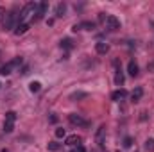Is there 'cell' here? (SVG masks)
<instances>
[{"label": "cell", "mask_w": 154, "mask_h": 152, "mask_svg": "<svg viewBox=\"0 0 154 152\" xmlns=\"http://www.w3.org/2000/svg\"><path fill=\"white\" fill-rule=\"evenodd\" d=\"M68 122L72 123V125H77V127H90V122L86 120V118H82L81 114H68Z\"/></svg>", "instance_id": "1"}, {"label": "cell", "mask_w": 154, "mask_h": 152, "mask_svg": "<svg viewBox=\"0 0 154 152\" xmlns=\"http://www.w3.org/2000/svg\"><path fill=\"white\" fill-rule=\"evenodd\" d=\"M36 9H38V5H36V4H32V2H29V4H27V5H25L22 11H20V14H18V20H20V23H23V20H25V18H27V16H29L32 11H36Z\"/></svg>", "instance_id": "2"}, {"label": "cell", "mask_w": 154, "mask_h": 152, "mask_svg": "<svg viewBox=\"0 0 154 152\" xmlns=\"http://www.w3.org/2000/svg\"><path fill=\"white\" fill-rule=\"evenodd\" d=\"M47 9H48V2H41L38 5V9L34 11V16H32V22H39L41 18H43V14L47 13Z\"/></svg>", "instance_id": "3"}, {"label": "cell", "mask_w": 154, "mask_h": 152, "mask_svg": "<svg viewBox=\"0 0 154 152\" xmlns=\"http://www.w3.org/2000/svg\"><path fill=\"white\" fill-rule=\"evenodd\" d=\"M16 16H18V14H16L14 11H11L9 14H5V18H4V29H5V31H7V29H11V27L14 25Z\"/></svg>", "instance_id": "4"}, {"label": "cell", "mask_w": 154, "mask_h": 152, "mask_svg": "<svg viewBox=\"0 0 154 152\" xmlns=\"http://www.w3.org/2000/svg\"><path fill=\"white\" fill-rule=\"evenodd\" d=\"M106 23H108V27L109 29H120V20L116 18V16H113V14H109V16H106Z\"/></svg>", "instance_id": "5"}, {"label": "cell", "mask_w": 154, "mask_h": 152, "mask_svg": "<svg viewBox=\"0 0 154 152\" xmlns=\"http://www.w3.org/2000/svg\"><path fill=\"white\" fill-rule=\"evenodd\" d=\"M142 95H143V88H142V86H136V88L131 91V100H133V102H138V100L142 99Z\"/></svg>", "instance_id": "6"}, {"label": "cell", "mask_w": 154, "mask_h": 152, "mask_svg": "<svg viewBox=\"0 0 154 152\" xmlns=\"http://www.w3.org/2000/svg\"><path fill=\"white\" fill-rule=\"evenodd\" d=\"M95 50H97V54H108L109 52V45L106 41H99L95 45Z\"/></svg>", "instance_id": "7"}, {"label": "cell", "mask_w": 154, "mask_h": 152, "mask_svg": "<svg viewBox=\"0 0 154 152\" xmlns=\"http://www.w3.org/2000/svg\"><path fill=\"white\" fill-rule=\"evenodd\" d=\"M125 97H127V91H125V90H122V88L111 93V100H115V102L122 100V99H125Z\"/></svg>", "instance_id": "8"}, {"label": "cell", "mask_w": 154, "mask_h": 152, "mask_svg": "<svg viewBox=\"0 0 154 152\" xmlns=\"http://www.w3.org/2000/svg\"><path fill=\"white\" fill-rule=\"evenodd\" d=\"M27 31H29V25H27V23H18V25L14 27V34H16V36H22V34H25Z\"/></svg>", "instance_id": "9"}, {"label": "cell", "mask_w": 154, "mask_h": 152, "mask_svg": "<svg viewBox=\"0 0 154 152\" xmlns=\"http://www.w3.org/2000/svg\"><path fill=\"white\" fill-rule=\"evenodd\" d=\"M127 72H129V75L131 77H136L138 75V65H136L134 61H129V65H127Z\"/></svg>", "instance_id": "10"}, {"label": "cell", "mask_w": 154, "mask_h": 152, "mask_svg": "<svg viewBox=\"0 0 154 152\" xmlns=\"http://www.w3.org/2000/svg\"><path fill=\"white\" fill-rule=\"evenodd\" d=\"M81 136H77V134H72V136H68L66 138V145H81Z\"/></svg>", "instance_id": "11"}, {"label": "cell", "mask_w": 154, "mask_h": 152, "mask_svg": "<svg viewBox=\"0 0 154 152\" xmlns=\"http://www.w3.org/2000/svg\"><path fill=\"white\" fill-rule=\"evenodd\" d=\"M61 48H65V50H72V48H74V41H72L70 38L61 39Z\"/></svg>", "instance_id": "12"}, {"label": "cell", "mask_w": 154, "mask_h": 152, "mask_svg": "<svg viewBox=\"0 0 154 152\" xmlns=\"http://www.w3.org/2000/svg\"><path fill=\"white\" fill-rule=\"evenodd\" d=\"M77 29H79V31H81V29H84V31H91V29H95V23H93V22H82V23L77 25Z\"/></svg>", "instance_id": "13"}, {"label": "cell", "mask_w": 154, "mask_h": 152, "mask_svg": "<svg viewBox=\"0 0 154 152\" xmlns=\"http://www.w3.org/2000/svg\"><path fill=\"white\" fill-rule=\"evenodd\" d=\"M104 131H106V127L100 125V129H99V132H97V143H99L100 147L104 145Z\"/></svg>", "instance_id": "14"}, {"label": "cell", "mask_w": 154, "mask_h": 152, "mask_svg": "<svg viewBox=\"0 0 154 152\" xmlns=\"http://www.w3.org/2000/svg\"><path fill=\"white\" fill-rule=\"evenodd\" d=\"M65 13H66V4H57V7H56V14L57 16H65Z\"/></svg>", "instance_id": "15"}, {"label": "cell", "mask_w": 154, "mask_h": 152, "mask_svg": "<svg viewBox=\"0 0 154 152\" xmlns=\"http://www.w3.org/2000/svg\"><path fill=\"white\" fill-rule=\"evenodd\" d=\"M13 68H14V66H13V63H7V65H4V66L0 68V74H2V75H9Z\"/></svg>", "instance_id": "16"}, {"label": "cell", "mask_w": 154, "mask_h": 152, "mask_svg": "<svg viewBox=\"0 0 154 152\" xmlns=\"http://www.w3.org/2000/svg\"><path fill=\"white\" fill-rule=\"evenodd\" d=\"M13 129H14V122L13 120H5L4 122V131L5 132H13Z\"/></svg>", "instance_id": "17"}, {"label": "cell", "mask_w": 154, "mask_h": 152, "mask_svg": "<svg viewBox=\"0 0 154 152\" xmlns=\"http://www.w3.org/2000/svg\"><path fill=\"white\" fill-rule=\"evenodd\" d=\"M115 84L116 86H122L124 84V74L120 70H116V75H115Z\"/></svg>", "instance_id": "18"}, {"label": "cell", "mask_w": 154, "mask_h": 152, "mask_svg": "<svg viewBox=\"0 0 154 152\" xmlns=\"http://www.w3.org/2000/svg\"><path fill=\"white\" fill-rule=\"evenodd\" d=\"M29 90H31L32 93H38L39 90H41V84H39L38 81H34V82H31V84H29Z\"/></svg>", "instance_id": "19"}, {"label": "cell", "mask_w": 154, "mask_h": 152, "mask_svg": "<svg viewBox=\"0 0 154 152\" xmlns=\"http://www.w3.org/2000/svg\"><path fill=\"white\" fill-rule=\"evenodd\" d=\"M47 147H48V150H50V152H57L61 145H59V143H56V141H48V145H47Z\"/></svg>", "instance_id": "20"}, {"label": "cell", "mask_w": 154, "mask_h": 152, "mask_svg": "<svg viewBox=\"0 0 154 152\" xmlns=\"http://www.w3.org/2000/svg\"><path fill=\"white\" fill-rule=\"evenodd\" d=\"M145 149H147L149 152L154 150V138H149V140L145 141Z\"/></svg>", "instance_id": "21"}, {"label": "cell", "mask_w": 154, "mask_h": 152, "mask_svg": "<svg viewBox=\"0 0 154 152\" xmlns=\"http://www.w3.org/2000/svg\"><path fill=\"white\" fill-rule=\"evenodd\" d=\"M86 97V93H82V91H77V93H72L70 95V99L72 100H77V99H84Z\"/></svg>", "instance_id": "22"}, {"label": "cell", "mask_w": 154, "mask_h": 152, "mask_svg": "<svg viewBox=\"0 0 154 152\" xmlns=\"http://www.w3.org/2000/svg\"><path fill=\"white\" fill-rule=\"evenodd\" d=\"M131 145H133V138H131V136H125V138H124V147L129 149Z\"/></svg>", "instance_id": "23"}, {"label": "cell", "mask_w": 154, "mask_h": 152, "mask_svg": "<svg viewBox=\"0 0 154 152\" xmlns=\"http://www.w3.org/2000/svg\"><path fill=\"white\" fill-rule=\"evenodd\" d=\"M5 120H13V122H14V120H16V113H14V111H7V113H5Z\"/></svg>", "instance_id": "24"}, {"label": "cell", "mask_w": 154, "mask_h": 152, "mask_svg": "<svg viewBox=\"0 0 154 152\" xmlns=\"http://www.w3.org/2000/svg\"><path fill=\"white\" fill-rule=\"evenodd\" d=\"M65 134H66V132H65V129H61V127H57V129H56V136H57V138H65Z\"/></svg>", "instance_id": "25"}, {"label": "cell", "mask_w": 154, "mask_h": 152, "mask_svg": "<svg viewBox=\"0 0 154 152\" xmlns=\"http://www.w3.org/2000/svg\"><path fill=\"white\" fill-rule=\"evenodd\" d=\"M70 152H86V150H84V147H82V145H77L75 149H74V150H70Z\"/></svg>", "instance_id": "26"}, {"label": "cell", "mask_w": 154, "mask_h": 152, "mask_svg": "<svg viewBox=\"0 0 154 152\" xmlns=\"http://www.w3.org/2000/svg\"><path fill=\"white\" fill-rule=\"evenodd\" d=\"M57 120H59V118H57V116H56V114H50V122H52V123H56V122H57Z\"/></svg>", "instance_id": "27"}, {"label": "cell", "mask_w": 154, "mask_h": 152, "mask_svg": "<svg viewBox=\"0 0 154 152\" xmlns=\"http://www.w3.org/2000/svg\"><path fill=\"white\" fill-rule=\"evenodd\" d=\"M2 152H9V150H2Z\"/></svg>", "instance_id": "28"}, {"label": "cell", "mask_w": 154, "mask_h": 152, "mask_svg": "<svg viewBox=\"0 0 154 152\" xmlns=\"http://www.w3.org/2000/svg\"><path fill=\"white\" fill-rule=\"evenodd\" d=\"M0 86H2V84H0Z\"/></svg>", "instance_id": "29"}]
</instances>
